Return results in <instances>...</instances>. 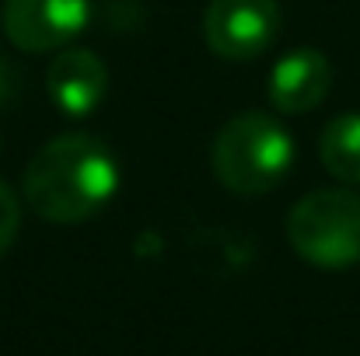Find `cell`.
I'll return each mask as SVG.
<instances>
[{"instance_id": "1", "label": "cell", "mask_w": 360, "mask_h": 356, "mask_svg": "<svg viewBox=\"0 0 360 356\" xmlns=\"http://www.w3.org/2000/svg\"><path fill=\"white\" fill-rule=\"evenodd\" d=\"M120 189L112 150L88 133L46 140L25 168L21 196L46 224H81L95 217Z\"/></svg>"}, {"instance_id": "2", "label": "cell", "mask_w": 360, "mask_h": 356, "mask_svg": "<svg viewBox=\"0 0 360 356\" xmlns=\"http://www.w3.org/2000/svg\"><path fill=\"white\" fill-rule=\"evenodd\" d=\"M214 175L235 196H262L276 189L294 164V140L269 112H238L214 136Z\"/></svg>"}, {"instance_id": "3", "label": "cell", "mask_w": 360, "mask_h": 356, "mask_svg": "<svg viewBox=\"0 0 360 356\" xmlns=\"http://www.w3.org/2000/svg\"><path fill=\"white\" fill-rule=\"evenodd\" d=\"M290 248L319 269L360 262V196L350 189H315L287 213Z\"/></svg>"}, {"instance_id": "4", "label": "cell", "mask_w": 360, "mask_h": 356, "mask_svg": "<svg viewBox=\"0 0 360 356\" xmlns=\"http://www.w3.org/2000/svg\"><path fill=\"white\" fill-rule=\"evenodd\" d=\"M280 32L276 0H210L203 11V39L221 60H255Z\"/></svg>"}, {"instance_id": "5", "label": "cell", "mask_w": 360, "mask_h": 356, "mask_svg": "<svg viewBox=\"0 0 360 356\" xmlns=\"http://www.w3.org/2000/svg\"><path fill=\"white\" fill-rule=\"evenodd\" d=\"M91 18V0H4L0 25L14 49L53 53L63 49Z\"/></svg>"}, {"instance_id": "6", "label": "cell", "mask_w": 360, "mask_h": 356, "mask_svg": "<svg viewBox=\"0 0 360 356\" xmlns=\"http://www.w3.org/2000/svg\"><path fill=\"white\" fill-rule=\"evenodd\" d=\"M333 88V63L322 49H290L269 70V105L283 116H304L326 102Z\"/></svg>"}, {"instance_id": "7", "label": "cell", "mask_w": 360, "mask_h": 356, "mask_svg": "<svg viewBox=\"0 0 360 356\" xmlns=\"http://www.w3.org/2000/svg\"><path fill=\"white\" fill-rule=\"evenodd\" d=\"M46 91L67 116H91L109 91V67L91 49H63L46 70Z\"/></svg>"}, {"instance_id": "8", "label": "cell", "mask_w": 360, "mask_h": 356, "mask_svg": "<svg viewBox=\"0 0 360 356\" xmlns=\"http://www.w3.org/2000/svg\"><path fill=\"white\" fill-rule=\"evenodd\" d=\"M319 157L333 178L360 185V112H343L326 122L319 136Z\"/></svg>"}, {"instance_id": "9", "label": "cell", "mask_w": 360, "mask_h": 356, "mask_svg": "<svg viewBox=\"0 0 360 356\" xmlns=\"http://www.w3.org/2000/svg\"><path fill=\"white\" fill-rule=\"evenodd\" d=\"M18 231H21V199L7 182H0V258L11 251Z\"/></svg>"}, {"instance_id": "10", "label": "cell", "mask_w": 360, "mask_h": 356, "mask_svg": "<svg viewBox=\"0 0 360 356\" xmlns=\"http://www.w3.org/2000/svg\"><path fill=\"white\" fill-rule=\"evenodd\" d=\"M18 95H21V70L0 56V109H7Z\"/></svg>"}]
</instances>
